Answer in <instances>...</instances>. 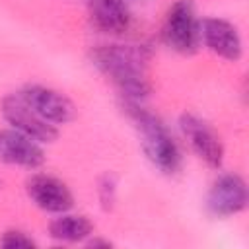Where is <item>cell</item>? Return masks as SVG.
Here are the masks:
<instances>
[{"mask_svg":"<svg viewBox=\"0 0 249 249\" xmlns=\"http://www.w3.org/2000/svg\"><path fill=\"white\" fill-rule=\"evenodd\" d=\"M200 39L206 47L226 60H237L241 56V37L237 29L220 18H206L198 23Z\"/></svg>","mask_w":249,"mask_h":249,"instance_id":"cell-9","label":"cell"},{"mask_svg":"<svg viewBox=\"0 0 249 249\" xmlns=\"http://www.w3.org/2000/svg\"><path fill=\"white\" fill-rule=\"evenodd\" d=\"M208 210L216 216H231L245 208L247 204V187L239 175L228 173L214 181L206 198Z\"/></svg>","mask_w":249,"mask_h":249,"instance_id":"cell-6","label":"cell"},{"mask_svg":"<svg viewBox=\"0 0 249 249\" xmlns=\"http://www.w3.org/2000/svg\"><path fill=\"white\" fill-rule=\"evenodd\" d=\"M27 195L29 198L47 212H66L72 208L74 198L68 187L51 175H33L27 181Z\"/></svg>","mask_w":249,"mask_h":249,"instance_id":"cell-10","label":"cell"},{"mask_svg":"<svg viewBox=\"0 0 249 249\" xmlns=\"http://www.w3.org/2000/svg\"><path fill=\"white\" fill-rule=\"evenodd\" d=\"M99 195H101V202L105 208H109L115 200V179L111 175H105L101 179V185H99Z\"/></svg>","mask_w":249,"mask_h":249,"instance_id":"cell-14","label":"cell"},{"mask_svg":"<svg viewBox=\"0 0 249 249\" xmlns=\"http://www.w3.org/2000/svg\"><path fill=\"white\" fill-rule=\"evenodd\" d=\"M91 21L109 35H121L130 25V12L124 0H88Z\"/></svg>","mask_w":249,"mask_h":249,"instance_id":"cell-11","label":"cell"},{"mask_svg":"<svg viewBox=\"0 0 249 249\" xmlns=\"http://www.w3.org/2000/svg\"><path fill=\"white\" fill-rule=\"evenodd\" d=\"M49 231H51V237H54L58 241L74 243V241H82L88 235H91L93 226L86 216H76V214H64L62 212L60 218L51 222Z\"/></svg>","mask_w":249,"mask_h":249,"instance_id":"cell-12","label":"cell"},{"mask_svg":"<svg viewBox=\"0 0 249 249\" xmlns=\"http://www.w3.org/2000/svg\"><path fill=\"white\" fill-rule=\"evenodd\" d=\"M0 161L35 169L45 161V154L37 140L10 128L0 130Z\"/></svg>","mask_w":249,"mask_h":249,"instance_id":"cell-8","label":"cell"},{"mask_svg":"<svg viewBox=\"0 0 249 249\" xmlns=\"http://www.w3.org/2000/svg\"><path fill=\"white\" fill-rule=\"evenodd\" d=\"M21 99L45 121L53 124H64L74 119V103L60 91L45 86H27L19 91Z\"/></svg>","mask_w":249,"mask_h":249,"instance_id":"cell-5","label":"cell"},{"mask_svg":"<svg viewBox=\"0 0 249 249\" xmlns=\"http://www.w3.org/2000/svg\"><path fill=\"white\" fill-rule=\"evenodd\" d=\"M130 117L140 130V142L146 158L163 173H175L181 163V154L177 142L169 134L167 126L146 109L130 103Z\"/></svg>","mask_w":249,"mask_h":249,"instance_id":"cell-2","label":"cell"},{"mask_svg":"<svg viewBox=\"0 0 249 249\" xmlns=\"http://www.w3.org/2000/svg\"><path fill=\"white\" fill-rule=\"evenodd\" d=\"M163 37L171 49L177 53L189 54L196 49L200 33H198V21L195 18L193 4L189 0H177L165 18L163 25Z\"/></svg>","mask_w":249,"mask_h":249,"instance_id":"cell-3","label":"cell"},{"mask_svg":"<svg viewBox=\"0 0 249 249\" xmlns=\"http://www.w3.org/2000/svg\"><path fill=\"white\" fill-rule=\"evenodd\" d=\"M181 128L185 136L189 138L193 150L210 165V167H220L224 161V146L218 138V134L198 117L185 113L181 117Z\"/></svg>","mask_w":249,"mask_h":249,"instance_id":"cell-7","label":"cell"},{"mask_svg":"<svg viewBox=\"0 0 249 249\" xmlns=\"http://www.w3.org/2000/svg\"><path fill=\"white\" fill-rule=\"evenodd\" d=\"M89 245L91 247H111L109 241H101V239H93V241H89Z\"/></svg>","mask_w":249,"mask_h":249,"instance_id":"cell-15","label":"cell"},{"mask_svg":"<svg viewBox=\"0 0 249 249\" xmlns=\"http://www.w3.org/2000/svg\"><path fill=\"white\" fill-rule=\"evenodd\" d=\"M95 66L111 78V82L130 99L138 101L148 95L146 78L148 54L142 47L132 45H101L93 51Z\"/></svg>","mask_w":249,"mask_h":249,"instance_id":"cell-1","label":"cell"},{"mask_svg":"<svg viewBox=\"0 0 249 249\" xmlns=\"http://www.w3.org/2000/svg\"><path fill=\"white\" fill-rule=\"evenodd\" d=\"M2 115L8 121V124H12V128H16L18 132L37 140V142H53L58 136V130L53 123L45 121L43 117H39L23 99L19 93L8 95L2 101Z\"/></svg>","mask_w":249,"mask_h":249,"instance_id":"cell-4","label":"cell"},{"mask_svg":"<svg viewBox=\"0 0 249 249\" xmlns=\"http://www.w3.org/2000/svg\"><path fill=\"white\" fill-rule=\"evenodd\" d=\"M0 245L6 249H25V247H35V241L31 237H27L23 231L18 230H10L4 233V237L0 239Z\"/></svg>","mask_w":249,"mask_h":249,"instance_id":"cell-13","label":"cell"}]
</instances>
